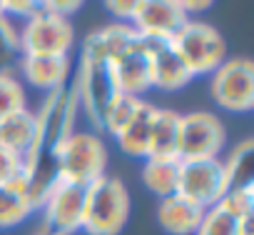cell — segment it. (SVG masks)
I'll return each instance as SVG.
<instances>
[{
    "label": "cell",
    "instance_id": "obj_20",
    "mask_svg": "<svg viewBox=\"0 0 254 235\" xmlns=\"http://www.w3.org/2000/svg\"><path fill=\"white\" fill-rule=\"evenodd\" d=\"M35 210L38 208H35L25 183L0 185V230H8V228L25 223Z\"/></svg>",
    "mask_w": 254,
    "mask_h": 235
},
{
    "label": "cell",
    "instance_id": "obj_12",
    "mask_svg": "<svg viewBox=\"0 0 254 235\" xmlns=\"http://www.w3.org/2000/svg\"><path fill=\"white\" fill-rule=\"evenodd\" d=\"M112 75L117 90L125 95L142 98L147 90H152V55L140 35L112 63Z\"/></svg>",
    "mask_w": 254,
    "mask_h": 235
},
{
    "label": "cell",
    "instance_id": "obj_11",
    "mask_svg": "<svg viewBox=\"0 0 254 235\" xmlns=\"http://www.w3.org/2000/svg\"><path fill=\"white\" fill-rule=\"evenodd\" d=\"M43 218L45 228L58 230L63 235H72L82 230V210H85V188L75 183L58 180L45 200H43Z\"/></svg>",
    "mask_w": 254,
    "mask_h": 235
},
{
    "label": "cell",
    "instance_id": "obj_14",
    "mask_svg": "<svg viewBox=\"0 0 254 235\" xmlns=\"http://www.w3.org/2000/svg\"><path fill=\"white\" fill-rule=\"evenodd\" d=\"M150 48L152 55V90H165V93H175L187 88L194 75L190 73V68L185 65V60L180 58V53L175 50L172 40H147L142 38Z\"/></svg>",
    "mask_w": 254,
    "mask_h": 235
},
{
    "label": "cell",
    "instance_id": "obj_22",
    "mask_svg": "<svg viewBox=\"0 0 254 235\" xmlns=\"http://www.w3.org/2000/svg\"><path fill=\"white\" fill-rule=\"evenodd\" d=\"M252 158H254V140H242L224 163L227 170V180H229V190L234 188H247L254 185V175H252Z\"/></svg>",
    "mask_w": 254,
    "mask_h": 235
},
{
    "label": "cell",
    "instance_id": "obj_13",
    "mask_svg": "<svg viewBox=\"0 0 254 235\" xmlns=\"http://www.w3.org/2000/svg\"><path fill=\"white\" fill-rule=\"evenodd\" d=\"M187 15L177 0H140V10L132 20V30L147 40H172Z\"/></svg>",
    "mask_w": 254,
    "mask_h": 235
},
{
    "label": "cell",
    "instance_id": "obj_17",
    "mask_svg": "<svg viewBox=\"0 0 254 235\" xmlns=\"http://www.w3.org/2000/svg\"><path fill=\"white\" fill-rule=\"evenodd\" d=\"M157 108L155 103L145 100L140 103L137 113L130 123H127V128L115 138L117 148L125 153V155H130V158H147V150H150V135H152V123H155V115H157Z\"/></svg>",
    "mask_w": 254,
    "mask_h": 235
},
{
    "label": "cell",
    "instance_id": "obj_15",
    "mask_svg": "<svg viewBox=\"0 0 254 235\" xmlns=\"http://www.w3.org/2000/svg\"><path fill=\"white\" fill-rule=\"evenodd\" d=\"M23 78L45 93L63 88L72 78V60L70 58H38V55H20L18 60Z\"/></svg>",
    "mask_w": 254,
    "mask_h": 235
},
{
    "label": "cell",
    "instance_id": "obj_10",
    "mask_svg": "<svg viewBox=\"0 0 254 235\" xmlns=\"http://www.w3.org/2000/svg\"><path fill=\"white\" fill-rule=\"evenodd\" d=\"M227 145L224 123L209 110H192L180 115V160L219 158Z\"/></svg>",
    "mask_w": 254,
    "mask_h": 235
},
{
    "label": "cell",
    "instance_id": "obj_28",
    "mask_svg": "<svg viewBox=\"0 0 254 235\" xmlns=\"http://www.w3.org/2000/svg\"><path fill=\"white\" fill-rule=\"evenodd\" d=\"M3 8H5V18H33L40 10V3L35 0H3Z\"/></svg>",
    "mask_w": 254,
    "mask_h": 235
},
{
    "label": "cell",
    "instance_id": "obj_2",
    "mask_svg": "<svg viewBox=\"0 0 254 235\" xmlns=\"http://www.w3.org/2000/svg\"><path fill=\"white\" fill-rule=\"evenodd\" d=\"M130 193L120 178L102 175L85 188L82 230L87 235H120L130 220Z\"/></svg>",
    "mask_w": 254,
    "mask_h": 235
},
{
    "label": "cell",
    "instance_id": "obj_18",
    "mask_svg": "<svg viewBox=\"0 0 254 235\" xmlns=\"http://www.w3.org/2000/svg\"><path fill=\"white\" fill-rule=\"evenodd\" d=\"M35 128H38L35 110H30V108H23V110L3 118L0 120V148L13 155L25 158L33 148Z\"/></svg>",
    "mask_w": 254,
    "mask_h": 235
},
{
    "label": "cell",
    "instance_id": "obj_27",
    "mask_svg": "<svg viewBox=\"0 0 254 235\" xmlns=\"http://www.w3.org/2000/svg\"><path fill=\"white\" fill-rule=\"evenodd\" d=\"M105 8L125 25H132L137 10H140V0H107Z\"/></svg>",
    "mask_w": 254,
    "mask_h": 235
},
{
    "label": "cell",
    "instance_id": "obj_23",
    "mask_svg": "<svg viewBox=\"0 0 254 235\" xmlns=\"http://www.w3.org/2000/svg\"><path fill=\"white\" fill-rule=\"evenodd\" d=\"M140 103H142V98H132V95L120 93V95L110 103V108H107V113H105V118H102V130H100V133H107V135L117 138V135L127 128V123L135 118Z\"/></svg>",
    "mask_w": 254,
    "mask_h": 235
},
{
    "label": "cell",
    "instance_id": "obj_16",
    "mask_svg": "<svg viewBox=\"0 0 254 235\" xmlns=\"http://www.w3.org/2000/svg\"><path fill=\"white\" fill-rule=\"evenodd\" d=\"M204 218V208L194 205L185 195L175 193L157 205V223L167 235H194Z\"/></svg>",
    "mask_w": 254,
    "mask_h": 235
},
{
    "label": "cell",
    "instance_id": "obj_5",
    "mask_svg": "<svg viewBox=\"0 0 254 235\" xmlns=\"http://www.w3.org/2000/svg\"><path fill=\"white\" fill-rule=\"evenodd\" d=\"M172 45L194 78L212 75L227 60V43L222 33L214 25L194 18H187L182 23V28L172 35Z\"/></svg>",
    "mask_w": 254,
    "mask_h": 235
},
{
    "label": "cell",
    "instance_id": "obj_30",
    "mask_svg": "<svg viewBox=\"0 0 254 235\" xmlns=\"http://www.w3.org/2000/svg\"><path fill=\"white\" fill-rule=\"evenodd\" d=\"M177 5H180V10L190 18L192 13H202V10H207L212 3H209V0H202V3H192V0H177Z\"/></svg>",
    "mask_w": 254,
    "mask_h": 235
},
{
    "label": "cell",
    "instance_id": "obj_26",
    "mask_svg": "<svg viewBox=\"0 0 254 235\" xmlns=\"http://www.w3.org/2000/svg\"><path fill=\"white\" fill-rule=\"evenodd\" d=\"M25 183L28 185V170H25V158L13 155L0 148V185H15Z\"/></svg>",
    "mask_w": 254,
    "mask_h": 235
},
{
    "label": "cell",
    "instance_id": "obj_6",
    "mask_svg": "<svg viewBox=\"0 0 254 235\" xmlns=\"http://www.w3.org/2000/svg\"><path fill=\"white\" fill-rule=\"evenodd\" d=\"M72 45H75V28L70 18L55 15L43 5L20 28V55L70 58Z\"/></svg>",
    "mask_w": 254,
    "mask_h": 235
},
{
    "label": "cell",
    "instance_id": "obj_24",
    "mask_svg": "<svg viewBox=\"0 0 254 235\" xmlns=\"http://www.w3.org/2000/svg\"><path fill=\"white\" fill-rule=\"evenodd\" d=\"M23 108H28V98H25V88L20 78L13 70L0 73V120Z\"/></svg>",
    "mask_w": 254,
    "mask_h": 235
},
{
    "label": "cell",
    "instance_id": "obj_1",
    "mask_svg": "<svg viewBox=\"0 0 254 235\" xmlns=\"http://www.w3.org/2000/svg\"><path fill=\"white\" fill-rule=\"evenodd\" d=\"M77 88L75 78H70L63 88L48 93L45 103L35 113V140L30 153L25 155V170H28V193L35 203V208L43 205L48 190L58 183V153L63 143L75 133L77 123Z\"/></svg>",
    "mask_w": 254,
    "mask_h": 235
},
{
    "label": "cell",
    "instance_id": "obj_3",
    "mask_svg": "<svg viewBox=\"0 0 254 235\" xmlns=\"http://www.w3.org/2000/svg\"><path fill=\"white\" fill-rule=\"evenodd\" d=\"M107 170V145L95 130H75L58 153V180L92 185Z\"/></svg>",
    "mask_w": 254,
    "mask_h": 235
},
{
    "label": "cell",
    "instance_id": "obj_21",
    "mask_svg": "<svg viewBox=\"0 0 254 235\" xmlns=\"http://www.w3.org/2000/svg\"><path fill=\"white\" fill-rule=\"evenodd\" d=\"M177 180H180V160L172 158H145L142 165V183L145 188L162 198H170L177 193Z\"/></svg>",
    "mask_w": 254,
    "mask_h": 235
},
{
    "label": "cell",
    "instance_id": "obj_29",
    "mask_svg": "<svg viewBox=\"0 0 254 235\" xmlns=\"http://www.w3.org/2000/svg\"><path fill=\"white\" fill-rule=\"evenodd\" d=\"M40 5L55 15H63V18H70L72 13H77L82 8V3H77V0H45Z\"/></svg>",
    "mask_w": 254,
    "mask_h": 235
},
{
    "label": "cell",
    "instance_id": "obj_31",
    "mask_svg": "<svg viewBox=\"0 0 254 235\" xmlns=\"http://www.w3.org/2000/svg\"><path fill=\"white\" fill-rule=\"evenodd\" d=\"M35 235H63V233H58V230H50V228H45V225H43V228H40Z\"/></svg>",
    "mask_w": 254,
    "mask_h": 235
},
{
    "label": "cell",
    "instance_id": "obj_7",
    "mask_svg": "<svg viewBox=\"0 0 254 235\" xmlns=\"http://www.w3.org/2000/svg\"><path fill=\"white\" fill-rule=\"evenodd\" d=\"M177 193L204 210L217 205L229 193V180H227V170H224L222 158L180 160Z\"/></svg>",
    "mask_w": 254,
    "mask_h": 235
},
{
    "label": "cell",
    "instance_id": "obj_32",
    "mask_svg": "<svg viewBox=\"0 0 254 235\" xmlns=\"http://www.w3.org/2000/svg\"><path fill=\"white\" fill-rule=\"evenodd\" d=\"M0 18H5V8H3V0H0Z\"/></svg>",
    "mask_w": 254,
    "mask_h": 235
},
{
    "label": "cell",
    "instance_id": "obj_25",
    "mask_svg": "<svg viewBox=\"0 0 254 235\" xmlns=\"http://www.w3.org/2000/svg\"><path fill=\"white\" fill-rule=\"evenodd\" d=\"M20 60V28L10 18H0V73H8Z\"/></svg>",
    "mask_w": 254,
    "mask_h": 235
},
{
    "label": "cell",
    "instance_id": "obj_19",
    "mask_svg": "<svg viewBox=\"0 0 254 235\" xmlns=\"http://www.w3.org/2000/svg\"><path fill=\"white\" fill-rule=\"evenodd\" d=\"M147 158L180 160V113H175L172 108H157Z\"/></svg>",
    "mask_w": 254,
    "mask_h": 235
},
{
    "label": "cell",
    "instance_id": "obj_8",
    "mask_svg": "<svg viewBox=\"0 0 254 235\" xmlns=\"http://www.w3.org/2000/svg\"><path fill=\"white\" fill-rule=\"evenodd\" d=\"M212 100L229 113L254 108V63L249 58H227L209 78Z\"/></svg>",
    "mask_w": 254,
    "mask_h": 235
},
{
    "label": "cell",
    "instance_id": "obj_4",
    "mask_svg": "<svg viewBox=\"0 0 254 235\" xmlns=\"http://www.w3.org/2000/svg\"><path fill=\"white\" fill-rule=\"evenodd\" d=\"M72 78H75V88H77L80 110L87 115L95 133H100L102 118H105L110 103L120 95L115 75H112V65L107 60L80 53V63H77V70Z\"/></svg>",
    "mask_w": 254,
    "mask_h": 235
},
{
    "label": "cell",
    "instance_id": "obj_9",
    "mask_svg": "<svg viewBox=\"0 0 254 235\" xmlns=\"http://www.w3.org/2000/svg\"><path fill=\"white\" fill-rule=\"evenodd\" d=\"M194 235H254V185L234 188L204 210Z\"/></svg>",
    "mask_w": 254,
    "mask_h": 235
}]
</instances>
